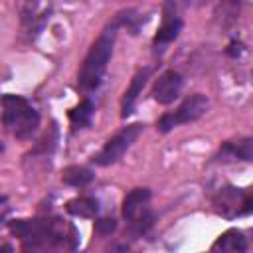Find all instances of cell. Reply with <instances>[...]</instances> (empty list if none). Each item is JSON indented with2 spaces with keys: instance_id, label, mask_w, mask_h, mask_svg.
Here are the masks:
<instances>
[{
  "instance_id": "1",
  "label": "cell",
  "mask_w": 253,
  "mask_h": 253,
  "mask_svg": "<svg viewBox=\"0 0 253 253\" xmlns=\"http://www.w3.org/2000/svg\"><path fill=\"white\" fill-rule=\"evenodd\" d=\"M10 231L22 241L26 249H75L77 231L71 223L61 217H34V219H14Z\"/></svg>"
},
{
  "instance_id": "2",
  "label": "cell",
  "mask_w": 253,
  "mask_h": 253,
  "mask_svg": "<svg viewBox=\"0 0 253 253\" xmlns=\"http://www.w3.org/2000/svg\"><path fill=\"white\" fill-rule=\"evenodd\" d=\"M117 30H119V24L113 20L101 34L99 38L93 42V45L89 47L83 63H81V69H79V89L85 91V93H91L95 91L105 73H107V65H109V59L113 55V45H115V38H117Z\"/></svg>"
},
{
  "instance_id": "3",
  "label": "cell",
  "mask_w": 253,
  "mask_h": 253,
  "mask_svg": "<svg viewBox=\"0 0 253 253\" xmlns=\"http://www.w3.org/2000/svg\"><path fill=\"white\" fill-rule=\"evenodd\" d=\"M2 123L12 136L28 140L40 126V113L28 99L8 93L2 97Z\"/></svg>"
},
{
  "instance_id": "4",
  "label": "cell",
  "mask_w": 253,
  "mask_h": 253,
  "mask_svg": "<svg viewBox=\"0 0 253 253\" xmlns=\"http://www.w3.org/2000/svg\"><path fill=\"white\" fill-rule=\"evenodd\" d=\"M213 210L227 219L251 215L253 213V190L225 186L213 196Z\"/></svg>"
},
{
  "instance_id": "5",
  "label": "cell",
  "mask_w": 253,
  "mask_h": 253,
  "mask_svg": "<svg viewBox=\"0 0 253 253\" xmlns=\"http://www.w3.org/2000/svg\"><path fill=\"white\" fill-rule=\"evenodd\" d=\"M210 107V99L202 93H194L190 97H186L180 107L174 111V113H166L158 119L156 123V128L158 132H170L172 128H176L178 125H188V123H194L198 121Z\"/></svg>"
},
{
  "instance_id": "6",
  "label": "cell",
  "mask_w": 253,
  "mask_h": 253,
  "mask_svg": "<svg viewBox=\"0 0 253 253\" xmlns=\"http://www.w3.org/2000/svg\"><path fill=\"white\" fill-rule=\"evenodd\" d=\"M142 132V125L134 123V125H126L125 128H121L115 136H111L105 146L93 156V162L97 166H111L115 162H119L123 158V154L132 146V142L138 138V134Z\"/></svg>"
},
{
  "instance_id": "7",
  "label": "cell",
  "mask_w": 253,
  "mask_h": 253,
  "mask_svg": "<svg viewBox=\"0 0 253 253\" xmlns=\"http://www.w3.org/2000/svg\"><path fill=\"white\" fill-rule=\"evenodd\" d=\"M182 85H184V77L174 69H166L154 81L152 99L160 105H170V103H174V99H178V95L182 91Z\"/></svg>"
},
{
  "instance_id": "8",
  "label": "cell",
  "mask_w": 253,
  "mask_h": 253,
  "mask_svg": "<svg viewBox=\"0 0 253 253\" xmlns=\"http://www.w3.org/2000/svg\"><path fill=\"white\" fill-rule=\"evenodd\" d=\"M162 24L154 36V45H166L170 42H174L178 38V34L182 32V20L176 14V6L174 0H166L164 2V12H162Z\"/></svg>"
},
{
  "instance_id": "9",
  "label": "cell",
  "mask_w": 253,
  "mask_h": 253,
  "mask_svg": "<svg viewBox=\"0 0 253 253\" xmlns=\"http://www.w3.org/2000/svg\"><path fill=\"white\" fill-rule=\"evenodd\" d=\"M215 160H219V162H233V160L253 162V136L221 144V148L215 154Z\"/></svg>"
},
{
  "instance_id": "10",
  "label": "cell",
  "mask_w": 253,
  "mask_h": 253,
  "mask_svg": "<svg viewBox=\"0 0 253 253\" xmlns=\"http://www.w3.org/2000/svg\"><path fill=\"white\" fill-rule=\"evenodd\" d=\"M148 77H150V67H144V69H138L134 73V77L130 79V85L126 87V91L123 95V103H121V117L123 119H126L132 113V109L136 105V99L140 97V93H142Z\"/></svg>"
},
{
  "instance_id": "11",
  "label": "cell",
  "mask_w": 253,
  "mask_h": 253,
  "mask_svg": "<svg viewBox=\"0 0 253 253\" xmlns=\"http://www.w3.org/2000/svg\"><path fill=\"white\" fill-rule=\"evenodd\" d=\"M150 196L152 194H150L148 188H134V190H130L125 196V200H123V217L125 219H130L134 213H138L148 204Z\"/></svg>"
},
{
  "instance_id": "12",
  "label": "cell",
  "mask_w": 253,
  "mask_h": 253,
  "mask_svg": "<svg viewBox=\"0 0 253 253\" xmlns=\"http://www.w3.org/2000/svg\"><path fill=\"white\" fill-rule=\"evenodd\" d=\"M154 213L148 206H144L138 213H134L130 219H126V231L136 239V237H142L144 233H148V229L154 225Z\"/></svg>"
},
{
  "instance_id": "13",
  "label": "cell",
  "mask_w": 253,
  "mask_h": 253,
  "mask_svg": "<svg viewBox=\"0 0 253 253\" xmlns=\"http://www.w3.org/2000/svg\"><path fill=\"white\" fill-rule=\"evenodd\" d=\"M211 249L213 251H245L247 241L239 229H227L217 237V241L211 245Z\"/></svg>"
},
{
  "instance_id": "14",
  "label": "cell",
  "mask_w": 253,
  "mask_h": 253,
  "mask_svg": "<svg viewBox=\"0 0 253 253\" xmlns=\"http://www.w3.org/2000/svg\"><path fill=\"white\" fill-rule=\"evenodd\" d=\"M65 208L75 217H95L99 213V202L95 198H89V196L73 198V200L67 202Z\"/></svg>"
},
{
  "instance_id": "15",
  "label": "cell",
  "mask_w": 253,
  "mask_h": 253,
  "mask_svg": "<svg viewBox=\"0 0 253 253\" xmlns=\"http://www.w3.org/2000/svg\"><path fill=\"white\" fill-rule=\"evenodd\" d=\"M95 178V174L85 168V166H67L63 172H61V180L63 184L67 186H73V188H83L87 184H91Z\"/></svg>"
},
{
  "instance_id": "16",
  "label": "cell",
  "mask_w": 253,
  "mask_h": 253,
  "mask_svg": "<svg viewBox=\"0 0 253 253\" xmlns=\"http://www.w3.org/2000/svg\"><path fill=\"white\" fill-rule=\"evenodd\" d=\"M93 111H95V105L91 99H83L77 107H73L69 111V121L73 125V128H85L91 125V119H93Z\"/></svg>"
},
{
  "instance_id": "17",
  "label": "cell",
  "mask_w": 253,
  "mask_h": 253,
  "mask_svg": "<svg viewBox=\"0 0 253 253\" xmlns=\"http://www.w3.org/2000/svg\"><path fill=\"white\" fill-rule=\"evenodd\" d=\"M117 229V221L113 217H103V219H97L95 221V231L101 233V235H109Z\"/></svg>"
},
{
  "instance_id": "18",
  "label": "cell",
  "mask_w": 253,
  "mask_h": 253,
  "mask_svg": "<svg viewBox=\"0 0 253 253\" xmlns=\"http://www.w3.org/2000/svg\"><path fill=\"white\" fill-rule=\"evenodd\" d=\"M241 53H243V45H241L239 42H231L229 47H227V55H231V57H239Z\"/></svg>"
},
{
  "instance_id": "19",
  "label": "cell",
  "mask_w": 253,
  "mask_h": 253,
  "mask_svg": "<svg viewBox=\"0 0 253 253\" xmlns=\"http://www.w3.org/2000/svg\"><path fill=\"white\" fill-rule=\"evenodd\" d=\"M251 81H253V71H251Z\"/></svg>"
}]
</instances>
